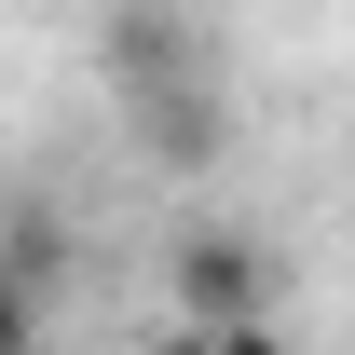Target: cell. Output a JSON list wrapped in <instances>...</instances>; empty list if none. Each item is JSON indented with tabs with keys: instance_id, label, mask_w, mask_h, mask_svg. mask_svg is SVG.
Returning a JSON list of instances; mask_svg holds the SVG:
<instances>
[{
	"instance_id": "3",
	"label": "cell",
	"mask_w": 355,
	"mask_h": 355,
	"mask_svg": "<svg viewBox=\"0 0 355 355\" xmlns=\"http://www.w3.org/2000/svg\"><path fill=\"white\" fill-rule=\"evenodd\" d=\"M123 137H137L164 178H205V164L232 150V110H219V83H178V96H150V110H123Z\"/></svg>"
},
{
	"instance_id": "4",
	"label": "cell",
	"mask_w": 355,
	"mask_h": 355,
	"mask_svg": "<svg viewBox=\"0 0 355 355\" xmlns=\"http://www.w3.org/2000/svg\"><path fill=\"white\" fill-rule=\"evenodd\" d=\"M0 273H14L28 301H55V273H69V219H55V205H14V219H0Z\"/></svg>"
},
{
	"instance_id": "1",
	"label": "cell",
	"mask_w": 355,
	"mask_h": 355,
	"mask_svg": "<svg viewBox=\"0 0 355 355\" xmlns=\"http://www.w3.org/2000/svg\"><path fill=\"white\" fill-rule=\"evenodd\" d=\"M273 287H287L273 246H246L232 219H178L164 232V314H178V328H260Z\"/></svg>"
},
{
	"instance_id": "5",
	"label": "cell",
	"mask_w": 355,
	"mask_h": 355,
	"mask_svg": "<svg viewBox=\"0 0 355 355\" xmlns=\"http://www.w3.org/2000/svg\"><path fill=\"white\" fill-rule=\"evenodd\" d=\"M0 355H42V301H28L14 273H0Z\"/></svg>"
},
{
	"instance_id": "2",
	"label": "cell",
	"mask_w": 355,
	"mask_h": 355,
	"mask_svg": "<svg viewBox=\"0 0 355 355\" xmlns=\"http://www.w3.org/2000/svg\"><path fill=\"white\" fill-rule=\"evenodd\" d=\"M205 28L191 14H96V69H110V96L123 110H150V96H178V83H205Z\"/></svg>"
},
{
	"instance_id": "6",
	"label": "cell",
	"mask_w": 355,
	"mask_h": 355,
	"mask_svg": "<svg viewBox=\"0 0 355 355\" xmlns=\"http://www.w3.org/2000/svg\"><path fill=\"white\" fill-rule=\"evenodd\" d=\"M137 355H219V342H205V328H178V314H164V328H137Z\"/></svg>"
},
{
	"instance_id": "7",
	"label": "cell",
	"mask_w": 355,
	"mask_h": 355,
	"mask_svg": "<svg viewBox=\"0 0 355 355\" xmlns=\"http://www.w3.org/2000/svg\"><path fill=\"white\" fill-rule=\"evenodd\" d=\"M205 342H219V355H287V328L260 314V328H205Z\"/></svg>"
}]
</instances>
